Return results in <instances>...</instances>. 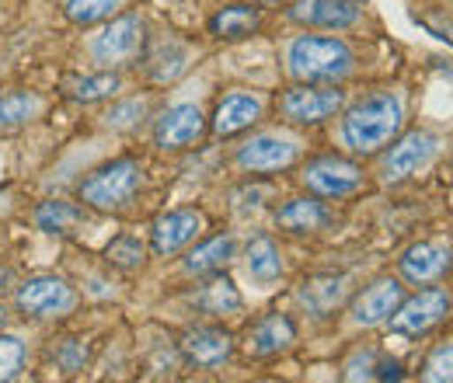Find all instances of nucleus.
I'll return each instance as SVG.
<instances>
[{"label":"nucleus","mask_w":453,"mask_h":383,"mask_svg":"<svg viewBox=\"0 0 453 383\" xmlns=\"http://www.w3.org/2000/svg\"><path fill=\"white\" fill-rule=\"evenodd\" d=\"M81 219H84V210L81 206H73V203H42L39 206V213H35V223H39V230H46V234H73L77 226H81Z\"/></svg>","instance_id":"26"},{"label":"nucleus","mask_w":453,"mask_h":383,"mask_svg":"<svg viewBox=\"0 0 453 383\" xmlns=\"http://www.w3.org/2000/svg\"><path fill=\"white\" fill-rule=\"evenodd\" d=\"M286 70L300 84H339L356 70V56L335 35H296L286 46Z\"/></svg>","instance_id":"2"},{"label":"nucleus","mask_w":453,"mask_h":383,"mask_svg":"<svg viewBox=\"0 0 453 383\" xmlns=\"http://www.w3.org/2000/svg\"><path fill=\"white\" fill-rule=\"evenodd\" d=\"M147 25H143V18L140 14H122V18H115L109 21L105 28H102V35H95V42H91V59L95 63H102V66H122V63H133L140 50H143V42H147Z\"/></svg>","instance_id":"7"},{"label":"nucleus","mask_w":453,"mask_h":383,"mask_svg":"<svg viewBox=\"0 0 453 383\" xmlns=\"http://www.w3.org/2000/svg\"><path fill=\"white\" fill-rule=\"evenodd\" d=\"M42 111L39 95L32 91H11V95H0V129H18V126H28L35 115Z\"/></svg>","instance_id":"25"},{"label":"nucleus","mask_w":453,"mask_h":383,"mask_svg":"<svg viewBox=\"0 0 453 383\" xmlns=\"http://www.w3.org/2000/svg\"><path fill=\"white\" fill-rule=\"evenodd\" d=\"M404 126V105L395 91H373L342 115V143L352 154H377Z\"/></svg>","instance_id":"1"},{"label":"nucleus","mask_w":453,"mask_h":383,"mask_svg":"<svg viewBox=\"0 0 453 383\" xmlns=\"http://www.w3.org/2000/svg\"><path fill=\"white\" fill-rule=\"evenodd\" d=\"M303 185L321 199H345L363 188V171L345 157H318L303 167Z\"/></svg>","instance_id":"10"},{"label":"nucleus","mask_w":453,"mask_h":383,"mask_svg":"<svg viewBox=\"0 0 453 383\" xmlns=\"http://www.w3.org/2000/svg\"><path fill=\"white\" fill-rule=\"evenodd\" d=\"M244 258H248V275L258 286H269V282H276L283 275V255H280V248H276L273 237H255L248 244V255Z\"/></svg>","instance_id":"21"},{"label":"nucleus","mask_w":453,"mask_h":383,"mask_svg":"<svg viewBox=\"0 0 453 383\" xmlns=\"http://www.w3.org/2000/svg\"><path fill=\"white\" fill-rule=\"evenodd\" d=\"M328 210H325V203H318V199H289L283 210L276 213V226H283L289 234H318V230H325L328 226Z\"/></svg>","instance_id":"20"},{"label":"nucleus","mask_w":453,"mask_h":383,"mask_svg":"<svg viewBox=\"0 0 453 383\" xmlns=\"http://www.w3.org/2000/svg\"><path fill=\"white\" fill-rule=\"evenodd\" d=\"M401 300H404V286H401L397 279H377V282H370V286L352 300V321H356L359 328L388 325Z\"/></svg>","instance_id":"12"},{"label":"nucleus","mask_w":453,"mask_h":383,"mask_svg":"<svg viewBox=\"0 0 453 383\" xmlns=\"http://www.w3.org/2000/svg\"><path fill=\"white\" fill-rule=\"evenodd\" d=\"M265 111V98L255 91H230L220 98L217 115H213V133L217 136H237L244 129H251Z\"/></svg>","instance_id":"16"},{"label":"nucleus","mask_w":453,"mask_h":383,"mask_svg":"<svg viewBox=\"0 0 453 383\" xmlns=\"http://www.w3.org/2000/svg\"><path fill=\"white\" fill-rule=\"evenodd\" d=\"M140 181H143V167L129 157H119L112 165L98 167L95 174H88L77 188L81 203L91 206V210H102V213H115V210H126L136 192H140Z\"/></svg>","instance_id":"3"},{"label":"nucleus","mask_w":453,"mask_h":383,"mask_svg":"<svg viewBox=\"0 0 453 383\" xmlns=\"http://www.w3.org/2000/svg\"><path fill=\"white\" fill-rule=\"evenodd\" d=\"M453 307V293L447 286H429L408 300L397 303V310L391 314V331L395 334H408V338H418L426 331H433Z\"/></svg>","instance_id":"4"},{"label":"nucleus","mask_w":453,"mask_h":383,"mask_svg":"<svg viewBox=\"0 0 453 383\" xmlns=\"http://www.w3.org/2000/svg\"><path fill=\"white\" fill-rule=\"evenodd\" d=\"M258 4H286V0H258Z\"/></svg>","instance_id":"35"},{"label":"nucleus","mask_w":453,"mask_h":383,"mask_svg":"<svg viewBox=\"0 0 453 383\" xmlns=\"http://www.w3.org/2000/svg\"><path fill=\"white\" fill-rule=\"evenodd\" d=\"M196 303H199L206 314H213V318H224V314H241V310H244V300H241L237 286H234L226 275H213V279H210V282L199 289Z\"/></svg>","instance_id":"22"},{"label":"nucleus","mask_w":453,"mask_h":383,"mask_svg":"<svg viewBox=\"0 0 453 383\" xmlns=\"http://www.w3.org/2000/svg\"><path fill=\"white\" fill-rule=\"evenodd\" d=\"M422 380L429 383H453V341H443L429 352L422 366Z\"/></svg>","instance_id":"30"},{"label":"nucleus","mask_w":453,"mask_h":383,"mask_svg":"<svg viewBox=\"0 0 453 383\" xmlns=\"http://www.w3.org/2000/svg\"><path fill=\"white\" fill-rule=\"evenodd\" d=\"M453 265V244L450 241H422V244H411L397 269H401V279L411 282V286H429L436 279L450 272Z\"/></svg>","instance_id":"11"},{"label":"nucleus","mask_w":453,"mask_h":383,"mask_svg":"<svg viewBox=\"0 0 453 383\" xmlns=\"http://www.w3.org/2000/svg\"><path fill=\"white\" fill-rule=\"evenodd\" d=\"M258 25H262L258 7H251V4H234V7H224V11L210 21V32H213L217 39H248Z\"/></svg>","instance_id":"23"},{"label":"nucleus","mask_w":453,"mask_h":383,"mask_svg":"<svg viewBox=\"0 0 453 383\" xmlns=\"http://www.w3.org/2000/svg\"><path fill=\"white\" fill-rule=\"evenodd\" d=\"M345 105V95L339 88H321V84H296L283 91L280 98V115L293 126H318L332 115H339Z\"/></svg>","instance_id":"6"},{"label":"nucleus","mask_w":453,"mask_h":383,"mask_svg":"<svg viewBox=\"0 0 453 383\" xmlns=\"http://www.w3.org/2000/svg\"><path fill=\"white\" fill-rule=\"evenodd\" d=\"M143 244L136 241V237H115L112 244L105 248V262L115 265V269H126V272H133V269H140L143 265Z\"/></svg>","instance_id":"28"},{"label":"nucleus","mask_w":453,"mask_h":383,"mask_svg":"<svg viewBox=\"0 0 453 383\" xmlns=\"http://www.w3.org/2000/svg\"><path fill=\"white\" fill-rule=\"evenodd\" d=\"M150 109V102L147 98H129V102H122V105H115L109 115H105V122L112 126V129H133L143 115Z\"/></svg>","instance_id":"32"},{"label":"nucleus","mask_w":453,"mask_h":383,"mask_svg":"<svg viewBox=\"0 0 453 383\" xmlns=\"http://www.w3.org/2000/svg\"><path fill=\"white\" fill-rule=\"evenodd\" d=\"M122 7V0H66V18L73 25H98L105 18H112Z\"/></svg>","instance_id":"27"},{"label":"nucleus","mask_w":453,"mask_h":383,"mask_svg":"<svg viewBox=\"0 0 453 383\" xmlns=\"http://www.w3.org/2000/svg\"><path fill=\"white\" fill-rule=\"evenodd\" d=\"M77 307V293L70 282H63L57 275H35L18 289V310L32 321H53L66 318Z\"/></svg>","instance_id":"5"},{"label":"nucleus","mask_w":453,"mask_h":383,"mask_svg":"<svg viewBox=\"0 0 453 383\" xmlns=\"http://www.w3.org/2000/svg\"><path fill=\"white\" fill-rule=\"evenodd\" d=\"M203 226H206V217L199 210H174L154 223V251L161 258L178 255L181 248H188L203 234Z\"/></svg>","instance_id":"17"},{"label":"nucleus","mask_w":453,"mask_h":383,"mask_svg":"<svg viewBox=\"0 0 453 383\" xmlns=\"http://www.w3.org/2000/svg\"><path fill=\"white\" fill-rule=\"evenodd\" d=\"M289 18L307 28L339 32V28H349L359 21V7H356V0H293Z\"/></svg>","instance_id":"14"},{"label":"nucleus","mask_w":453,"mask_h":383,"mask_svg":"<svg viewBox=\"0 0 453 383\" xmlns=\"http://www.w3.org/2000/svg\"><path fill=\"white\" fill-rule=\"evenodd\" d=\"M181 352H185V359H188L192 366H199V370H217V366H224L226 359H230L234 338H230V331L217 328V325H199V328L185 331Z\"/></svg>","instance_id":"13"},{"label":"nucleus","mask_w":453,"mask_h":383,"mask_svg":"<svg viewBox=\"0 0 453 383\" xmlns=\"http://www.w3.org/2000/svg\"><path fill=\"white\" fill-rule=\"evenodd\" d=\"M433 157H436V136L426 133V129H411V133H404L395 147L384 154L380 178L384 181H404V178L418 174Z\"/></svg>","instance_id":"9"},{"label":"nucleus","mask_w":453,"mask_h":383,"mask_svg":"<svg viewBox=\"0 0 453 383\" xmlns=\"http://www.w3.org/2000/svg\"><path fill=\"white\" fill-rule=\"evenodd\" d=\"M293 341H296L293 321L283 314H265L248 334V352L251 356H276V352H286Z\"/></svg>","instance_id":"19"},{"label":"nucleus","mask_w":453,"mask_h":383,"mask_svg":"<svg viewBox=\"0 0 453 383\" xmlns=\"http://www.w3.org/2000/svg\"><path fill=\"white\" fill-rule=\"evenodd\" d=\"M122 88V80L115 77V73H95V77H84V80H77L73 88H70V95L77 98V102H98V98H109Z\"/></svg>","instance_id":"29"},{"label":"nucleus","mask_w":453,"mask_h":383,"mask_svg":"<svg viewBox=\"0 0 453 383\" xmlns=\"http://www.w3.org/2000/svg\"><path fill=\"white\" fill-rule=\"evenodd\" d=\"M300 140L289 133H258L237 150V167L251 174H276L296 165Z\"/></svg>","instance_id":"8"},{"label":"nucleus","mask_w":453,"mask_h":383,"mask_svg":"<svg viewBox=\"0 0 453 383\" xmlns=\"http://www.w3.org/2000/svg\"><path fill=\"white\" fill-rule=\"evenodd\" d=\"M377 352H356V359L345 366V380H377Z\"/></svg>","instance_id":"33"},{"label":"nucleus","mask_w":453,"mask_h":383,"mask_svg":"<svg viewBox=\"0 0 453 383\" xmlns=\"http://www.w3.org/2000/svg\"><path fill=\"white\" fill-rule=\"evenodd\" d=\"M203 129H206V119H203L199 105H174L157 119L154 140L165 150H185L203 136Z\"/></svg>","instance_id":"15"},{"label":"nucleus","mask_w":453,"mask_h":383,"mask_svg":"<svg viewBox=\"0 0 453 383\" xmlns=\"http://www.w3.org/2000/svg\"><path fill=\"white\" fill-rule=\"evenodd\" d=\"M234 251H237V241H234L230 234H226V237H213V241L199 244L196 251H188V258H185V272H192V275L220 272L226 262L234 258Z\"/></svg>","instance_id":"24"},{"label":"nucleus","mask_w":453,"mask_h":383,"mask_svg":"<svg viewBox=\"0 0 453 383\" xmlns=\"http://www.w3.org/2000/svg\"><path fill=\"white\" fill-rule=\"evenodd\" d=\"M25 366V341L14 334H0V380H14Z\"/></svg>","instance_id":"31"},{"label":"nucleus","mask_w":453,"mask_h":383,"mask_svg":"<svg viewBox=\"0 0 453 383\" xmlns=\"http://www.w3.org/2000/svg\"><path fill=\"white\" fill-rule=\"evenodd\" d=\"M4 321H7V310H4V307H0V328H4Z\"/></svg>","instance_id":"34"},{"label":"nucleus","mask_w":453,"mask_h":383,"mask_svg":"<svg viewBox=\"0 0 453 383\" xmlns=\"http://www.w3.org/2000/svg\"><path fill=\"white\" fill-rule=\"evenodd\" d=\"M345 293H349V279H345V275H311V279H303L300 289H296L300 303H303L314 318H328L332 310H339Z\"/></svg>","instance_id":"18"}]
</instances>
